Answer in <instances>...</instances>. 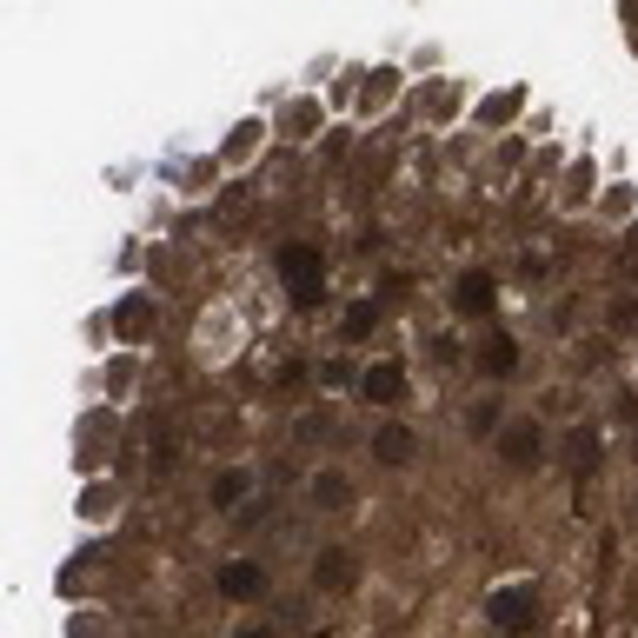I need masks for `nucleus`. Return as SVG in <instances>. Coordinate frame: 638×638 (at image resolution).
Here are the masks:
<instances>
[{"mask_svg":"<svg viewBox=\"0 0 638 638\" xmlns=\"http://www.w3.org/2000/svg\"><path fill=\"white\" fill-rule=\"evenodd\" d=\"M612 326H619V333H638V306H632V300H619V306H612Z\"/></svg>","mask_w":638,"mask_h":638,"instance_id":"16","label":"nucleus"},{"mask_svg":"<svg viewBox=\"0 0 638 638\" xmlns=\"http://www.w3.org/2000/svg\"><path fill=\"white\" fill-rule=\"evenodd\" d=\"M493 300H499V280L493 273H466L459 286H453V306L473 320V313H493Z\"/></svg>","mask_w":638,"mask_h":638,"instance_id":"8","label":"nucleus"},{"mask_svg":"<svg viewBox=\"0 0 638 638\" xmlns=\"http://www.w3.org/2000/svg\"><path fill=\"white\" fill-rule=\"evenodd\" d=\"M280 286H286V300H293L300 313H313V306L326 300V260H320L313 246L286 240V246H280Z\"/></svg>","mask_w":638,"mask_h":638,"instance_id":"1","label":"nucleus"},{"mask_svg":"<svg viewBox=\"0 0 638 638\" xmlns=\"http://www.w3.org/2000/svg\"><path fill=\"white\" fill-rule=\"evenodd\" d=\"M373 326H379V306H373V300H353V306H346V326H340V333H346V340H366Z\"/></svg>","mask_w":638,"mask_h":638,"instance_id":"14","label":"nucleus"},{"mask_svg":"<svg viewBox=\"0 0 638 638\" xmlns=\"http://www.w3.org/2000/svg\"><path fill=\"white\" fill-rule=\"evenodd\" d=\"M320 379H326V386H346V379H353V366H346V359H326V366H320Z\"/></svg>","mask_w":638,"mask_h":638,"instance_id":"18","label":"nucleus"},{"mask_svg":"<svg viewBox=\"0 0 638 638\" xmlns=\"http://www.w3.org/2000/svg\"><path fill=\"white\" fill-rule=\"evenodd\" d=\"M486 619L499 626V632H533V619H539V593L519 579V586H499L493 599H486Z\"/></svg>","mask_w":638,"mask_h":638,"instance_id":"2","label":"nucleus"},{"mask_svg":"<svg viewBox=\"0 0 638 638\" xmlns=\"http://www.w3.org/2000/svg\"><path fill=\"white\" fill-rule=\"evenodd\" d=\"M499 459H506L513 473H533V466L546 459V426H539V419H506V433H499Z\"/></svg>","mask_w":638,"mask_h":638,"instance_id":"3","label":"nucleus"},{"mask_svg":"<svg viewBox=\"0 0 638 638\" xmlns=\"http://www.w3.org/2000/svg\"><path fill=\"white\" fill-rule=\"evenodd\" d=\"M313 586L333 593V599H346V593L359 586V553H353V546H320V553H313Z\"/></svg>","mask_w":638,"mask_h":638,"instance_id":"4","label":"nucleus"},{"mask_svg":"<svg viewBox=\"0 0 638 638\" xmlns=\"http://www.w3.org/2000/svg\"><path fill=\"white\" fill-rule=\"evenodd\" d=\"M466 433H473V439H499V433H506V413H499V399H479V406L466 413Z\"/></svg>","mask_w":638,"mask_h":638,"instance_id":"11","label":"nucleus"},{"mask_svg":"<svg viewBox=\"0 0 638 638\" xmlns=\"http://www.w3.org/2000/svg\"><path fill=\"white\" fill-rule=\"evenodd\" d=\"M213 586H220L233 606H246V599H260V593H266V566H253V559H226Z\"/></svg>","mask_w":638,"mask_h":638,"instance_id":"6","label":"nucleus"},{"mask_svg":"<svg viewBox=\"0 0 638 638\" xmlns=\"http://www.w3.org/2000/svg\"><path fill=\"white\" fill-rule=\"evenodd\" d=\"M113 326H120L126 340H140V333H146V300H140V293H133V300H120V306H113Z\"/></svg>","mask_w":638,"mask_h":638,"instance_id":"13","label":"nucleus"},{"mask_svg":"<svg viewBox=\"0 0 638 638\" xmlns=\"http://www.w3.org/2000/svg\"><path fill=\"white\" fill-rule=\"evenodd\" d=\"M313 506H326V513H346V506H353V486H346L340 473H320V479H313Z\"/></svg>","mask_w":638,"mask_h":638,"instance_id":"12","label":"nucleus"},{"mask_svg":"<svg viewBox=\"0 0 638 638\" xmlns=\"http://www.w3.org/2000/svg\"><path fill=\"white\" fill-rule=\"evenodd\" d=\"M359 393H366L373 406H406V393H413V379H406V366H399V359H379V366H366V379H359Z\"/></svg>","mask_w":638,"mask_h":638,"instance_id":"5","label":"nucleus"},{"mask_svg":"<svg viewBox=\"0 0 638 638\" xmlns=\"http://www.w3.org/2000/svg\"><path fill=\"white\" fill-rule=\"evenodd\" d=\"M413 453H419V433L413 426H379L373 433V459L379 466H413Z\"/></svg>","mask_w":638,"mask_h":638,"instance_id":"7","label":"nucleus"},{"mask_svg":"<svg viewBox=\"0 0 638 638\" xmlns=\"http://www.w3.org/2000/svg\"><path fill=\"white\" fill-rule=\"evenodd\" d=\"M479 366H486L493 379H513V373H519V346H513L506 333H493V340L479 346Z\"/></svg>","mask_w":638,"mask_h":638,"instance_id":"9","label":"nucleus"},{"mask_svg":"<svg viewBox=\"0 0 638 638\" xmlns=\"http://www.w3.org/2000/svg\"><path fill=\"white\" fill-rule=\"evenodd\" d=\"M233 638H280L273 626H246V632H233Z\"/></svg>","mask_w":638,"mask_h":638,"instance_id":"19","label":"nucleus"},{"mask_svg":"<svg viewBox=\"0 0 638 638\" xmlns=\"http://www.w3.org/2000/svg\"><path fill=\"white\" fill-rule=\"evenodd\" d=\"M573 466H579V473H593V466H599V433H593V426H579V433H573Z\"/></svg>","mask_w":638,"mask_h":638,"instance_id":"15","label":"nucleus"},{"mask_svg":"<svg viewBox=\"0 0 638 638\" xmlns=\"http://www.w3.org/2000/svg\"><path fill=\"white\" fill-rule=\"evenodd\" d=\"M513 107H519V93H499V100H486V120H513Z\"/></svg>","mask_w":638,"mask_h":638,"instance_id":"17","label":"nucleus"},{"mask_svg":"<svg viewBox=\"0 0 638 638\" xmlns=\"http://www.w3.org/2000/svg\"><path fill=\"white\" fill-rule=\"evenodd\" d=\"M246 493H253V473H246V466H226V473L213 479V506H220V513H233Z\"/></svg>","mask_w":638,"mask_h":638,"instance_id":"10","label":"nucleus"}]
</instances>
